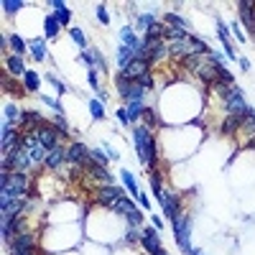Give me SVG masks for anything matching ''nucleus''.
Instances as JSON below:
<instances>
[{
	"label": "nucleus",
	"mask_w": 255,
	"mask_h": 255,
	"mask_svg": "<svg viewBox=\"0 0 255 255\" xmlns=\"http://www.w3.org/2000/svg\"><path fill=\"white\" fill-rule=\"evenodd\" d=\"M217 31H219V39H222V43H225L227 57H230V59H235V51H232V46H230V31H227V26L222 23V20H217Z\"/></svg>",
	"instance_id": "obj_19"
},
{
	"label": "nucleus",
	"mask_w": 255,
	"mask_h": 255,
	"mask_svg": "<svg viewBox=\"0 0 255 255\" xmlns=\"http://www.w3.org/2000/svg\"><path fill=\"white\" fill-rule=\"evenodd\" d=\"M23 77H26V90L39 92V84H41V82H39V74H36V72H26Z\"/></svg>",
	"instance_id": "obj_30"
},
{
	"label": "nucleus",
	"mask_w": 255,
	"mask_h": 255,
	"mask_svg": "<svg viewBox=\"0 0 255 255\" xmlns=\"http://www.w3.org/2000/svg\"><path fill=\"white\" fill-rule=\"evenodd\" d=\"M59 20L57 18H54V16H46V20H43V28H46V39H54V36H57V33H59Z\"/></svg>",
	"instance_id": "obj_23"
},
{
	"label": "nucleus",
	"mask_w": 255,
	"mask_h": 255,
	"mask_svg": "<svg viewBox=\"0 0 255 255\" xmlns=\"http://www.w3.org/2000/svg\"><path fill=\"white\" fill-rule=\"evenodd\" d=\"M28 194V176L13 171L8 176V184L3 186V196L0 199H26Z\"/></svg>",
	"instance_id": "obj_2"
},
{
	"label": "nucleus",
	"mask_w": 255,
	"mask_h": 255,
	"mask_svg": "<svg viewBox=\"0 0 255 255\" xmlns=\"http://www.w3.org/2000/svg\"><path fill=\"white\" fill-rule=\"evenodd\" d=\"M28 49L33 51V59H39V61L46 59V46H43V41H41V39H33V41L28 43Z\"/></svg>",
	"instance_id": "obj_21"
},
{
	"label": "nucleus",
	"mask_w": 255,
	"mask_h": 255,
	"mask_svg": "<svg viewBox=\"0 0 255 255\" xmlns=\"http://www.w3.org/2000/svg\"><path fill=\"white\" fill-rule=\"evenodd\" d=\"M33 136L39 138V143H41L46 151H54V148H59V138L64 136V133L57 130L51 123H41L36 130H33Z\"/></svg>",
	"instance_id": "obj_5"
},
{
	"label": "nucleus",
	"mask_w": 255,
	"mask_h": 255,
	"mask_svg": "<svg viewBox=\"0 0 255 255\" xmlns=\"http://www.w3.org/2000/svg\"><path fill=\"white\" fill-rule=\"evenodd\" d=\"M163 51H166L163 39H146L140 43V54H138V57L146 59V61H156V59L163 57Z\"/></svg>",
	"instance_id": "obj_7"
},
{
	"label": "nucleus",
	"mask_w": 255,
	"mask_h": 255,
	"mask_svg": "<svg viewBox=\"0 0 255 255\" xmlns=\"http://www.w3.org/2000/svg\"><path fill=\"white\" fill-rule=\"evenodd\" d=\"M87 77H90V84L97 90V69H90V74H87Z\"/></svg>",
	"instance_id": "obj_44"
},
{
	"label": "nucleus",
	"mask_w": 255,
	"mask_h": 255,
	"mask_svg": "<svg viewBox=\"0 0 255 255\" xmlns=\"http://www.w3.org/2000/svg\"><path fill=\"white\" fill-rule=\"evenodd\" d=\"M5 66H8V72L13 74V77H18V74H26V66H23V59H20V57H8Z\"/></svg>",
	"instance_id": "obj_20"
},
{
	"label": "nucleus",
	"mask_w": 255,
	"mask_h": 255,
	"mask_svg": "<svg viewBox=\"0 0 255 255\" xmlns=\"http://www.w3.org/2000/svg\"><path fill=\"white\" fill-rule=\"evenodd\" d=\"M51 8H54V18H57L61 26H69V8H66L61 0H51Z\"/></svg>",
	"instance_id": "obj_15"
},
{
	"label": "nucleus",
	"mask_w": 255,
	"mask_h": 255,
	"mask_svg": "<svg viewBox=\"0 0 255 255\" xmlns=\"http://www.w3.org/2000/svg\"><path fill=\"white\" fill-rule=\"evenodd\" d=\"M5 120H10V123H16V120H20V113L16 105H8L5 107Z\"/></svg>",
	"instance_id": "obj_37"
},
{
	"label": "nucleus",
	"mask_w": 255,
	"mask_h": 255,
	"mask_svg": "<svg viewBox=\"0 0 255 255\" xmlns=\"http://www.w3.org/2000/svg\"><path fill=\"white\" fill-rule=\"evenodd\" d=\"M232 31H235V36H237L240 41H245V36H242V31L237 28V23H232Z\"/></svg>",
	"instance_id": "obj_46"
},
{
	"label": "nucleus",
	"mask_w": 255,
	"mask_h": 255,
	"mask_svg": "<svg viewBox=\"0 0 255 255\" xmlns=\"http://www.w3.org/2000/svg\"><path fill=\"white\" fill-rule=\"evenodd\" d=\"M23 5H26L23 0H5V3H3V10H5V13H18Z\"/></svg>",
	"instance_id": "obj_31"
},
{
	"label": "nucleus",
	"mask_w": 255,
	"mask_h": 255,
	"mask_svg": "<svg viewBox=\"0 0 255 255\" xmlns=\"http://www.w3.org/2000/svg\"><path fill=\"white\" fill-rule=\"evenodd\" d=\"M138 237H140V235H138V232H136V230H130V232H128V240H130V242H136Z\"/></svg>",
	"instance_id": "obj_47"
},
{
	"label": "nucleus",
	"mask_w": 255,
	"mask_h": 255,
	"mask_svg": "<svg viewBox=\"0 0 255 255\" xmlns=\"http://www.w3.org/2000/svg\"><path fill=\"white\" fill-rule=\"evenodd\" d=\"M90 161H92V163H99V166H105V163H107V156H105V151H99V148L90 151Z\"/></svg>",
	"instance_id": "obj_32"
},
{
	"label": "nucleus",
	"mask_w": 255,
	"mask_h": 255,
	"mask_svg": "<svg viewBox=\"0 0 255 255\" xmlns=\"http://www.w3.org/2000/svg\"><path fill=\"white\" fill-rule=\"evenodd\" d=\"M97 18H99V23H110V13H107V8L105 5H97Z\"/></svg>",
	"instance_id": "obj_40"
},
{
	"label": "nucleus",
	"mask_w": 255,
	"mask_h": 255,
	"mask_svg": "<svg viewBox=\"0 0 255 255\" xmlns=\"http://www.w3.org/2000/svg\"><path fill=\"white\" fill-rule=\"evenodd\" d=\"M64 158H66V151H61V148H54V151H49V153H46V158H43V163H46L49 169H59Z\"/></svg>",
	"instance_id": "obj_16"
},
{
	"label": "nucleus",
	"mask_w": 255,
	"mask_h": 255,
	"mask_svg": "<svg viewBox=\"0 0 255 255\" xmlns=\"http://www.w3.org/2000/svg\"><path fill=\"white\" fill-rule=\"evenodd\" d=\"M128 115H130V120H138V118L143 115V99H130Z\"/></svg>",
	"instance_id": "obj_26"
},
{
	"label": "nucleus",
	"mask_w": 255,
	"mask_h": 255,
	"mask_svg": "<svg viewBox=\"0 0 255 255\" xmlns=\"http://www.w3.org/2000/svg\"><path fill=\"white\" fill-rule=\"evenodd\" d=\"M10 46H13V51H16V57H23V54H26V41L23 39H20V36H16V33H13V36H10Z\"/></svg>",
	"instance_id": "obj_28"
},
{
	"label": "nucleus",
	"mask_w": 255,
	"mask_h": 255,
	"mask_svg": "<svg viewBox=\"0 0 255 255\" xmlns=\"http://www.w3.org/2000/svg\"><path fill=\"white\" fill-rule=\"evenodd\" d=\"M138 26H140L143 31H146V33H148L153 26H156V20H153V16L148 13V16H140V18H138Z\"/></svg>",
	"instance_id": "obj_33"
},
{
	"label": "nucleus",
	"mask_w": 255,
	"mask_h": 255,
	"mask_svg": "<svg viewBox=\"0 0 255 255\" xmlns=\"http://www.w3.org/2000/svg\"><path fill=\"white\" fill-rule=\"evenodd\" d=\"M125 217H128V222H130L133 227H138V225L143 222V215L138 212V209H133V212H130V215H125Z\"/></svg>",
	"instance_id": "obj_38"
},
{
	"label": "nucleus",
	"mask_w": 255,
	"mask_h": 255,
	"mask_svg": "<svg viewBox=\"0 0 255 255\" xmlns=\"http://www.w3.org/2000/svg\"><path fill=\"white\" fill-rule=\"evenodd\" d=\"M120 41H123V46L136 49V51L140 54V41H138V36H136V33H133L130 28H123V31H120Z\"/></svg>",
	"instance_id": "obj_17"
},
{
	"label": "nucleus",
	"mask_w": 255,
	"mask_h": 255,
	"mask_svg": "<svg viewBox=\"0 0 255 255\" xmlns=\"http://www.w3.org/2000/svg\"><path fill=\"white\" fill-rule=\"evenodd\" d=\"M57 125H59V130L64 133V136H66V133H69V125H66V120H64V115H57Z\"/></svg>",
	"instance_id": "obj_42"
},
{
	"label": "nucleus",
	"mask_w": 255,
	"mask_h": 255,
	"mask_svg": "<svg viewBox=\"0 0 255 255\" xmlns=\"http://www.w3.org/2000/svg\"><path fill=\"white\" fill-rule=\"evenodd\" d=\"M20 146H23V151L33 158V163H36V161H43V158H46V153H49V151L39 143V138L33 136V130L26 133V136H20Z\"/></svg>",
	"instance_id": "obj_6"
},
{
	"label": "nucleus",
	"mask_w": 255,
	"mask_h": 255,
	"mask_svg": "<svg viewBox=\"0 0 255 255\" xmlns=\"http://www.w3.org/2000/svg\"><path fill=\"white\" fill-rule=\"evenodd\" d=\"M90 113H92L95 120H102L105 118V110H102V105H99L97 99H92V102H90Z\"/></svg>",
	"instance_id": "obj_34"
},
{
	"label": "nucleus",
	"mask_w": 255,
	"mask_h": 255,
	"mask_svg": "<svg viewBox=\"0 0 255 255\" xmlns=\"http://www.w3.org/2000/svg\"><path fill=\"white\" fill-rule=\"evenodd\" d=\"M156 255H166V253H163V250H161V253H156Z\"/></svg>",
	"instance_id": "obj_50"
},
{
	"label": "nucleus",
	"mask_w": 255,
	"mask_h": 255,
	"mask_svg": "<svg viewBox=\"0 0 255 255\" xmlns=\"http://www.w3.org/2000/svg\"><path fill=\"white\" fill-rule=\"evenodd\" d=\"M10 255H33L31 232H18V235L10 240Z\"/></svg>",
	"instance_id": "obj_8"
},
{
	"label": "nucleus",
	"mask_w": 255,
	"mask_h": 255,
	"mask_svg": "<svg viewBox=\"0 0 255 255\" xmlns=\"http://www.w3.org/2000/svg\"><path fill=\"white\" fill-rule=\"evenodd\" d=\"M118 120H120L123 125H130V123H133L130 115H128V110H118Z\"/></svg>",
	"instance_id": "obj_41"
},
{
	"label": "nucleus",
	"mask_w": 255,
	"mask_h": 255,
	"mask_svg": "<svg viewBox=\"0 0 255 255\" xmlns=\"http://www.w3.org/2000/svg\"><path fill=\"white\" fill-rule=\"evenodd\" d=\"M138 202H140V204H143V207H146V209H148V207H151V199H148V196H146V194H138Z\"/></svg>",
	"instance_id": "obj_45"
},
{
	"label": "nucleus",
	"mask_w": 255,
	"mask_h": 255,
	"mask_svg": "<svg viewBox=\"0 0 255 255\" xmlns=\"http://www.w3.org/2000/svg\"><path fill=\"white\" fill-rule=\"evenodd\" d=\"M240 18H242V23L248 26V31H255V18H253V8L255 3H250V0H245V3H240Z\"/></svg>",
	"instance_id": "obj_14"
},
{
	"label": "nucleus",
	"mask_w": 255,
	"mask_h": 255,
	"mask_svg": "<svg viewBox=\"0 0 255 255\" xmlns=\"http://www.w3.org/2000/svg\"><path fill=\"white\" fill-rule=\"evenodd\" d=\"M133 140H136L138 156H140L143 163L156 161V143H153V133H151L146 125H140V128L133 130Z\"/></svg>",
	"instance_id": "obj_1"
},
{
	"label": "nucleus",
	"mask_w": 255,
	"mask_h": 255,
	"mask_svg": "<svg viewBox=\"0 0 255 255\" xmlns=\"http://www.w3.org/2000/svg\"><path fill=\"white\" fill-rule=\"evenodd\" d=\"M20 123H23L26 128H31V125H33V130H36V128L43 123V120L39 118V113H33V110H28V113H23V115H20Z\"/></svg>",
	"instance_id": "obj_22"
},
{
	"label": "nucleus",
	"mask_w": 255,
	"mask_h": 255,
	"mask_svg": "<svg viewBox=\"0 0 255 255\" xmlns=\"http://www.w3.org/2000/svg\"><path fill=\"white\" fill-rule=\"evenodd\" d=\"M222 97H225V105H227V113H230V115L245 118V115L250 113V107H248L245 99H242V92L237 90V87H232V90H225Z\"/></svg>",
	"instance_id": "obj_4"
},
{
	"label": "nucleus",
	"mask_w": 255,
	"mask_h": 255,
	"mask_svg": "<svg viewBox=\"0 0 255 255\" xmlns=\"http://www.w3.org/2000/svg\"><path fill=\"white\" fill-rule=\"evenodd\" d=\"M133 209H136V207H133V202H130L128 196H123L120 202H115V204H113V212H120V215H130Z\"/></svg>",
	"instance_id": "obj_25"
},
{
	"label": "nucleus",
	"mask_w": 255,
	"mask_h": 255,
	"mask_svg": "<svg viewBox=\"0 0 255 255\" xmlns=\"http://www.w3.org/2000/svg\"><path fill=\"white\" fill-rule=\"evenodd\" d=\"M151 72V61H146V59H133L128 66H125V69H123V74L128 77V79H133V82H138L140 79V77L143 74H148Z\"/></svg>",
	"instance_id": "obj_9"
},
{
	"label": "nucleus",
	"mask_w": 255,
	"mask_h": 255,
	"mask_svg": "<svg viewBox=\"0 0 255 255\" xmlns=\"http://www.w3.org/2000/svg\"><path fill=\"white\" fill-rule=\"evenodd\" d=\"M166 23H169V26H179V28H186V20H184L181 16H176V13H169V16H166Z\"/></svg>",
	"instance_id": "obj_36"
},
{
	"label": "nucleus",
	"mask_w": 255,
	"mask_h": 255,
	"mask_svg": "<svg viewBox=\"0 0 255 255\" xmlns=\"http://www.w3.org/2000/svg\"><path fill=\"white\" fill-rule=\"evenodd\" d=\"M143 118H146V123H156V115H153V110H143Z\"/></svg>",
	"instance_id": "obj_43"
},
{
	"label": "nucleus",
	"mask_w": 255,
	"mask_h": 255,
	"mask_svg": "<svg viewBox=\"0 0 255 255\" xmlns=\"http://www.w3.org/2000/svg\"><path fill=\"white\" fill-rule=\"evenodd\" d=\"M140 242H143V248H146V253H151V255L161 253V240H158L156 232H153V227H148L146 232H143V235H140Z\"/></svg>",
	"instance_id": "obj_13"
},
{
	"label": "nucleus",
	"mask_w": 255,
	"mask_h": 255,
	"mask_svg": "<svg viewBox=\"0 0 255 255\" xmlns=\"http://www.w3.org/2000/svg\"><path fill=\"white\" fill-rule=\"evenodd\" d=\"M192 255H202V250H192Z\"/></svg>",
	"instance_id": "obj_49"
},
{
	"label": "nucleus",
	"mask_w": 255,
	"mask_h": 255,
	"mask_svg": "<svg viewBox=\"0 0 255 255\" xmlns=\"http://www.w3.org/2000/svg\"><path fill=\"white\" fill-rule=\"evenodd\" d=\"M125 194H123V189L120 186H113V184H107V186H102L99 189V194H97V202L99 204H107V207H113L115 202H120Z\"/></svg>",
	"instance_id": "obj_10"
},
{
	"label": "nucleus",
	"mask_w": 255,
	"mask_h": 255,
	"mask_svg": "<svg viewBox=\"0 0 255 255\" xmlns=\"http://www.w3.org/2000/svg\"><path fill=\"white\" fill-rule=\"evenodd\" d=\"M240 66H242V69L248 72V69H250V61H248V59H240Z\"/></svg>",
	"instance_id": "obj_48"
},
{
	"label": "nucleus",
	"mask_w": 255,
	"mask_h": 255,
	"mask_svg": "<svg viewBox=\"0 0 255 255\" xmlns=\"http://www.w3.org/2000/svg\"><path fill=\"white\" fill-rule=\"evenodd\" d=\"M69 33H72V39H74V43H77L79 49H84V46H87V39H84V33H82L79 28H72Z\"/></svg>",
	"instance_id": "obj_35"
},
{
	"label": "nucleus",
	"mask_w": 255,
	"mask_h": 255,
	"mask_svg": "<svg viewBox=\"0 0 255 255\" xmlns=\"http://www.w3.org/2000/svg\"><path fill=\"white\" fill-rule=\"evenodd\" d=\"M133 59H138V51L136 49H128V46H120V51H118V64L123 66V69H125Z\"/></svg>",
	"instance_id": "obj_18"
},
{
	"label": "nucleus",
	"mask_w": 255,
	"mask_h": 255,
	"mask_svg": "<svg viewBox=\"0 0 255 255\" xmlns=\"http://www.w3.org/2000/svg\"><path fill=\"white\" fill-rule=\"evenodd\" d=\"M120 176H123V184L128 186V192H130L133 196H138L140 192H138V186H136V179H133V174H130V171H120Z\"/></svg>",
	"instance_id": "obj_27"
},
{
	"label": "nucleus",
	"mask_w": 255,
	"mask_h": 255,
	"mask_svg": "<svg viewBox=\"0 0 255 255\" xmlns=\"http://www.w3.org/2000/svg\"><path fill=\"white\" fill-rule=\"evenodd\" d=\"M66 161L74 163V166H87V161H90V151H87L82 143H72L69 148H66Z\"/></svg>",
	"instance_id": "obj_11"
},
{
	"label": "nucleus",
	"mask_w": 255,
	"mask_h": 255,
	"mask_svg": "<svg viewBox=\"0 0 255 255\" xmlns=\"http://www.w3.org/2000/svg\"><path fill=\"white\" fill-rule=\"evenodd\" d=\"M240 125H242V118H237V115H227V120L222 123V133H225V136H230V133L237 130Z\"/></svg>",
	"instance_id": "obj_24"
},
{
	"label": "nucleus",
	"mask_w": 255,
	"mask_h": 255,
	"mask_svg": "<svg viewBox=\"0 0 255 255\" xmlns=\"http://www.w3.org/2000/svg\"><path fill=\"white\" fill-rule=\"evenodd\" d=\"M151 189H153V196H161L163 192V186H161V176L156 169H151Z\"/></svg>",
	"instance_id": "obj_29"
},
{
	"label": "nucleus",
	"mask_w": 255,
	"mask_h": 255,
	"mask_svg": "<svg viewBox=\"0 0 255 255\" xmlns=\"http://www.w3.org/2000/svg\"><path fill=\"white\" fill-rule=\"evenodd\" d=\"M46 79H49V84L54 87V90H57V95H64V92H66V87H64V84H61V82L57 79V77H51V74H49Z\"/></svg>",
	"instance_id": "obj_39"
},
{
	"label": "nucleus",
	"mask_w": 255,
	"mask_h": 255,
	"mask_svg": "<svg viewBox=\"0 0 255 255\" xmlns=\"http://www.w3.org/2000/svg\"><path fill=\"white\" fill-rule=\"evenodd\" d=\"M171 225H174V235H176V242H179V248L184 253H189L192 255V242H189V230H192V217L189 215H179L176 219H171Z\"/></svg>",
	"instance_id": "obj_3"
},
{
	"label": "nucleus",
	"mask_w": 255,
	"mask_h": 255,
	"mask_svg": "<svg viewBox=\"0 0 255 255\" xmlns=\"http://www.w3.org/2000/svg\"><path fill=\"white\" fill-rule=\"evenodd\" d=\"M158 202H161V207H163V212H166V217L169 219H176L179 217V202H176V196H174V192H161V196H158Z\"/></svg>",
	"instance_id": "obj_12"
}]
</instances>
